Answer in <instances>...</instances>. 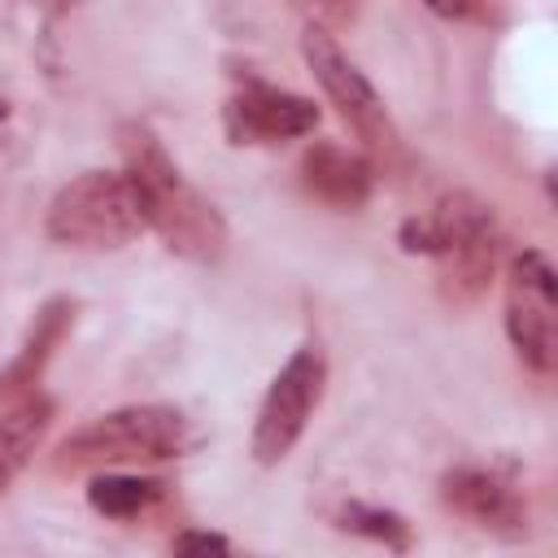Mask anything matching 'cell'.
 I'll return each instance as SVG.
<instances>
[{"label":"cell","mask_w":558,"mask_h":558,"mask_svg":"<svg viewBox=\"0 0 558 558\" xmlns=\"http://www.w3.org/2000/svg\"><path fill=\"white\" fill-rule=\"evenodd\" d=\"M314 126H318V105L270 83H244L227 100V131L235 144H283L310 135Z\"/></svg>","instance_id":"ba28073f"},{"label":"cell","mask_w":558,"mask_h":558,"mask_svg":"<svg viewBox=\"0 0 558 558\" xmlns=\"http://www.w3.org/2000/svg\"><path fill=\"white\" fill-rule=\"evenodd\" d=\"M323 384H327V357L318 344H301L279 375L270 379L262 405H257V423H253V462L262 466H279L292 445L301 440L314 405L323 401Z\"/></svg>","instance_id":"5b68a950"},{"label":"cell","mask_w":558,"mask_h":558,"mask_svg":"<svg viewBox=\"0 0 558 558\" xmlns=\"http://www.w3.org/2000/svg\"><path fill=\"white\" fill-rule=\"evenodd\" d=\"M301 179L331 209H357L371 196L375 170H371V161L362 153H349L340 144H314L301 157Z\"/></svg>","instance_id":"30bf717a"},{"label":"cell","mask_w":558,"mask_h":558,"mask_svg":"<svg viewBox=\"0 0 558 558\" xmlns=\"http://www.w3.org/2000/svg\"><path fill=\"white\" fill-rule=\"evenodd\" d=\"M70 323H74V301H65V296H52V301L35 314V323H31V331H26L22 349H17V357L0 371V392H4V397L31 388V384L44 375V366H48L52 349L61 344V336L70 331Z\"/></svg>","instance_id":"8fae6325"},{"label":"cell","mask_w":558,"mask_h":558,"mask_svg":"<svg viewBox=\"0 0 558 558\" xmlns=\"http://www.w3.org/2000/svg\"><path fill=\"white\" fill-rule=\"evenodd\" d=\"M440 497H445L449 510H458L462 519H471L484 532H497V536H523L527 532L523 497L493 471L458 466L440 480Z\"/></svg>","instance_id":"9c48e42d"},{"label":"cell","mask_w":558,"mask_h":558,"mask_svg":"<svg viewBox=\"0 0 558 558\" xmlns=\"http://www.w3.org/2000/svg\"><path fill=\"white\" fill-rule=\"evenodd\" d=\"M44 227L65 248L100 253L131 244L140 231H148V218L126 170H83L52 196Z\"/></svg>","instance_id":"277c9868"},{"label":"cell","mask_w":558,"mask_h":558,"mask_svg":"<svg viewBox=\"0 0 558 558\" xmlns=\"http://www.w3.org/2000/svg\"><path fill=\"white\" fill-rule=\"evenodd\" d=\"M305 4H314V9H336V0H305Z\"/></svg>","instance_id":"e0dca14e"},{"label":"cell","mask_w":558,"mask_h":558,"mask_svg":"<svg viewBox=\"0 0 558 558\" xmlns=\"http://www.w3.org/2000/svg\"><path fill=\"white\" fill-rule=\"evenodd\" d=\"M118 148L126 161V179L140 192L148 227L192 262H214L227 248V222L222 214L183 179L174 157L161 148V140L144 122H122Z\"/></svg>","instance_id":"6da1fadb"},{"label":"cell","mask_w":558,"mask_h":558,"mask_svg":"<svg viewBox=\"0 0 558 558\" xmlns=\"http://www.w3.org/2000/svg\"><path fill=\"white\" fill-rule=\"evenodd\" d=\"M157 497H161V484L157 480H140V475H122V471L92 475V484H87V501L105 519H135Z\"/></svg>","instance_id":"4fadbf2b"},{"label":"cell","mask_w":558,"mask_h":558,"mask_svg":"<svg viewBox=\"0 0 558 558\" xmlns=\"http://www.w3.org/2000/svg\"><path fill=\"white\" fill-rule=\"evenodd\" d=\"M401 244L405 253H427L440 262V283L453 301L480 296L497 266L493 209L466 192L445 196L432 218H410L401 227Z\"/></svg>","instance_id":"3957f363"},{"label":"cell","mask_w":558,"mask_h":558,"mask_svg":"<svg viewBox=\"0 0 558 558\" xmlns=\"http://www.w3.org/2000/svg\"><path fill=\"white\" fill-rule=\"evenodd\" d=\"M48 423H52V405L44 397H26L0 414V493L22 475V466L39 449Z\"/></svg>","instance_id":"7c38bea8"},{"label":"cell","mask_w":558,"mask_h":558,"mask_svg":"<svg viewBox=\"0 0 558 558\" xmlns=\"http://www.w3.org/2000/svg\"><path fill=\"white\" fill-rule=\"evenodd\" d=\"M4 122H9V105L0 100V131H4Z\"/></svg>","instance_id":"ac0fdd59"},{"label":"cell","mask_w":558,"mask_h":558,"mask_svg":"<svg viewBox=\"0 0 558 558\" xmlns=\"http://www.w3.org/2000/svg\"><path fill=\"white\" fill-rule=\"evenodd\" d=\"M506 336L514 353L549 375L558 362V279L545 253L523 248L506 270Z\"/></svg>","instance_id":"52a82bcc"},{"label":"cell","mask_w":558,"mask_h":558,"mask_svg":"<svg viewBox=\"0 0 558 558\" xmlns=\"http://www.w3.org/2000/svg\"><path fill=\"white\" fill-rule=\"evenodd\" d=\"M174 549H179V554H227L231 545H227V536H218V532H179V536H174Z\"/></svg>","instance_id":"9a60e30c"},{"label":"cell","mask_w":558,"mask_h":558,"mask_svg":"<svg viewBox=\"0 0 558 558\" xmlns=\"http://www.w3.org/2000/svg\"><path fill=\"white\" fill-rule=\"evenodd\" d=\"M340 527L357 532V536H371V541H384L388 549H405L410 545V527L401 514L392 510H379V506H344L340 510Z\"/></svg>","instance_id":"5bb4252c"},{"label":"cell","mask_w":558,"mask_h":558,"mask_svg":"<svg viewBox=\"0 0 558 558\" xmlns=\"http://www.w3.org/2000/svg\"><path fill=\"white\" fill-rule=\"evenodd\" d=\"M301 57H305L310 74L318 78L323 96L336 105V113L357 131V140L375 153H392L397 148V126L384 109V96L371 87V78L344 57V48L318 22H310L301 31Z\"/></svg>","instance_id":"8992f818"},{"label":"cell","mask_w":558,"mask_h":558,"mask_svg":"<svg viewBox=\"0 0 558 558\" xmlns=\"http://www.w3.org/2000/svg\"><path fill=\"white\" fill-rule=\"evenodd\" d=\"M436 17H462L466 13V0H423Z\"/></svg>","instance_id":"2e32d148"},{"label":"cell","mask_w":558,"mask_h":558,"mask_svg":"<svg viewBox=\"0 0 558 558\" xmlns=\"http://www.w3.org/2000/svg\"><path fill=\"white\" fill-rule=\"evenodd\" d=\"M192 423L174 405H122L92 423H83L74 436L61 440L57 466L61 471H109L131 462H166L183 458L192 449Z\"/></svg>","instance_id":"7a4b0ae2"}]
</instances>
